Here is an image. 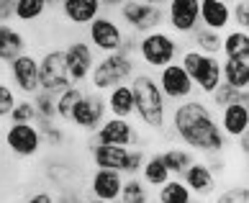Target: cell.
Wrapping results in <instances>:
<instances>
[{"instance_id":"obj_31","label":"cell","mask_w":249,"mask_h":203,"mask_svg":"<svg viewBox=\"0 0 249 203\" xmlns=\"http://www.w3.org/2000/svg\"><path fill=\"white\" fill-rule=\"evenodd\" d=\"M208 100H211V108H216V111L229 106V103H236V100L249 103V90H239V88H234V85H229V82L221 80L218 88L208 95Z\"/></svg>"},{"instance_id":"obj_23","label":"cell","mask_w":249,"mask_h":203,"mask_svg":"<svg viewBox=\"0 0 249 203\" xmlns=\"http://www.w3.org/2000/svg\"><path fill=\"white\" fill-rule=\"evenodd\" d=\"M106 108L108 116L116 118H134V90L128 82L113 85L110 90H106Z\"/></svg>"},{"instance_id":"obj_32","label":"cell","mask_w":249,"mask_h":203,"mask_svg":"<svg viewBox=\"0 0 249 203\" xmlns=\"http://www.w3.org/2000/svg\"><path fill=\"white\" fill-rule=\"evenodd\" d=\"M34 124L39 126V131H41L44 147H49V149H59V147H64V142H67V131H64L62 124H57V118H36Z\"/></svg>"},{"instance_id":"obj_33","label":"cell","mask_w":249,"mask_h":203,"mask_svg":"<svg viewBox=\"0 0 249 203\" xmlns=\"http://www.w3.org/2000/svg\"><path fill=\"white\" fill-rule=\"evenodd\" d=\"M118 201H124V203H149L152 201L149 185H146L139 175H126L124 188H121V198Z\"/></svg>"},{"instance_id":"obj_41","label":"cell","mask_w":249,"mask_h":203,"mask_svg":"<svg viewBox=\"0 0 249 203\" xmlns=\"http://www.w3.org/2000/svg\"><path fill=\"white\" fill-rule=\"evenodd\" d=\"M13 5H16V0H0V23L13 21Z\"/></svg>"},{"instance_id":"obj_43","label":"cell","mask_w":249,"mask_h":203,"mask_svg":"<svg viewBox=\"0 0 249 203\" xmlns=\"http://www.w3.org/2000/svg\"><path fill=\"white\" fill-rule=\"evenodd\" d=\"M121 3H126V0H100V5H103V11H116Z\"/></svg>"},{"instance_id":"obj_36","label":"cell","mask_w":249,"mask_h":203,"mask_svg":"<svg viewBox=\"0 0 249 203\" xmlns=\"http://www.w3.org/2000/svg\"><path fill=\"white\" fill-rule=\"evenodd\" d=\"M8 121L11 124H31V121H36V108L31 103V98L16 100V106L11 108V113H8Z\"/></svg>"},{"instance_id":"obj_9","label":"cell","mask_w":249,"mask_h":203,"mask_svg":"<svg viewBox=\"0 0 249 203\" xmlns=\"http://www.w3.org/2000/svg\"><path fill=\"white\" fill-rule=\"evenodd\" d=\"M3 147L11 152L16 160H34L44 149L41 131L34 121L31 124H8L3 131Z\"/></svg>"},{"instance_id":"obj_18","label":"cell","mask_w":249,"mask_h":203,"mask_svg":"<svg viewBox=\"0 0 249 203\" xmlns=\"http://www.w3.org/2000/svg\"><path fill=\"white\" fill-rule=\"evenodd\" d=\"M216 116H218V126L226 139H236V136L249 131V103H242V100L229 103L224 108H218Z\"/></svg>"},{"instance_id":"obj_22","label":"cell","mask_w":249,"mask_h":203,"mask_svg":"<svg viewBox=\"0 0 249 203\" xmlns=\"http://www.w3.org/2000/svg\"><path fill=\"white\" fill-rule=\"evenodd\" d=\"M23 52H29V36L13 23H0V64L13 62Z\"/></svg>"},{"instance_id":"obj_45","label":"cell","mask_w":249,"mask_h":203,"mask_svg":"<svg viewBox=\"0 0 249 203\" xmlns=\"http://www.w3.org/2000/svg\"><path fill=\"white\" fill-rule=\"evenodd\" d=\"M47 3H49V8H59L62 0H47Z\"/></svg>"},{"instance_id":"obj_15","label":"cell","mask_w":249,"mask_h":203,"mask_svg":"<svg viewBox=\"0 0 249 203\" xmlns=\"http://www.w3.org/2000/svg\"><path fill=\"white\" fill-rule=\"evenodd\" d=\"M8 77H11L16 93L31 98L36 90H41V85H39V57L31 52L18 54L13 62H8Z\"/></svg>"},{"instance_id":"obj_2","label":"cell","mask_w":249,"mask_h":203,"mask_svg":"<svg viewBox=\"0 0 249 203\" xmlns=\"http://www.w3.org/2000/svg\"><path fill=\"white\" fill-rule=\"evenodd\" d=\"M134 90V118L142 124L146 131H164L167 129V116H170V103L162 95L157 85L154 72L149 70H136L134 77L128 80Z\"/></svg>"},{"instance_id":"obj_34","label":"cell","mask_w":249,"mask_h":203,"mask_svg":"<svg viewBox=\"0 0 249 203\" xmlns=\"http://www.w3.org/2000/svg\"><path fill=\"white\" fill-rule=\"evenodd\" d=\"M82 85H67L62 90V93H57V121H62V124H67L70 121V113H72V108H75V103H77V98L82 95Z\"/></svg>"},{"instance_id":"obj_30","label":"cell","mask_w":249,"mask_h":203,"mask_svg":"<svg viewBox=\"0 0 249 203\" xmlns=\"http://www.w3.org/2000/svg\"><path fill=\"white\" fill-rule=\"evenodd\" d=\"M162 160H164V165H167L170 175L180 178L182 170H185L193 160H198V157H196L193 149H188V147H167V149L162 152Z\"/></svg>"},{"instance_id":"obj_16","label":"cell","mask_w":249,"mask_h":203,"mask_svg":"<svg viewBox=\"0 0 249 203\" xmlns=\"http://www.w3.org/2000/svg\"><path fill=\"white\" fill-rule=\"evenodd\" d=\"M180 180L190 188L196 201H211V196H213L216 188H218V175L211 170L208 162H200V160H193L188 167L182 170Z\"/></svg>"},{"instance_id":"obj_4","label":"cell","mask_w":249,"mask_h":203,"mask_svg":"<svg viewBox=\"0 0 249 203\" xmlns=\"http://www.w3.org/2000/svg\"><path fill=\"white\" fill-rule=\"evenodd\" d=\"M139 70V62H136L134 54L126 52H110V54H100V59H95L93 70H90V88L98 90V93H106L113 85H121L134 77V72Z\"/></svg>"},{"instance_id":"obj_1","label":"cell","mask_w":249,"mask_h":203,"mask_svg":"<svg viewBox=\"0 0 249 203\" xmlns=\"http://www.w3.org/2000/svg\"><path fill=\"white\" fill-rule=\"evenodd\" d=\"M167 126L175 134V139H180L196 154L221 157L229 149V139L218 126L216 108H211V103L196 95L175 103V108L167 116Z\"/></svg>"},{"instance_id":"obj_5","label":"cell","mask_w":249,"mask_h":203,"mask_svg":"<svg viewBox=\"0 0 249 203\" xmlns=\"http://www.w3.org/2000/svg\"><path fill=\"white\" fill-rule=\"evenodd\" d=\"M178 62L185 67V72L190 75L196 93H200L203 98H208L221 82V57L218 54H206L198 49H182Z\"/></svg>"},{"instance_id":"obj_19","label":"cell","mask_w":249,"mask_h":203,"mask_svg":"<svg viewBox=\"0 0 249 203\" xmlns=\"http://www.w3.org/2000/svg\"><path fill=\"white\" fill-rule=\"evenodd\" d=\"M59 13L70 26L85 29L93 18H98L100 13H103V5H100V0H62Z\"/></svg>"},{"instance_id":"obj_10","label":"cell","mask_w":249,"mask_h":203,"mask_svg":"<svg viewBox=\"0 0 249 203\" xmlns=\"http://www.w3.org/2000/svg\"><path fill=\"white\" fill-rule=\"evenodd\" d=\"M200 26V0H167L164 3V29L170 34L188 36Z\"/></svg>"},{"instance_id":"obj_35","label":"cell","mask_w":249,"mask_h":203,"mask_svg":"<svg viewBox=\"0 0 249 203\" xmlns=\"http://www.w3.org/2000/svg\"><path fill=\"white\" fill-rule=\"evenodd\" d=\"M31 103L36 108V118H57V95L47 93V90H36L31 95Z\"/></svg>"},{"instance_id":"obj_24","label":"cell","mask_w":249,"mask_h":203,"mask_svg":"<svg viewBox=\"0 0 249 203\" xmlns=\"http://www.w3.org/2000/svg\"><path fill=\"white\" fill-rule=\"evenodd\" d=\"M221 80L239 90H249V57H221Z\"/></svg>"},{"instance_id":"obj_13","label":"cell","mask_w":249,"mask_h":203,"mask_svg":"<svg viewBox=\"0 0 249 203\" xmlns=\"http://www.w3.org/2000/svg\"><path fill=\"white\" fill-rule=\"evenodd\" d=\"M93 142L116 144V147H139L142 144V129L134 124V118L106 116V121L93 131Z\"/></svg>"},{"instance_id":"obj_6","label":"cell","mask_w":249,"mask_h":203,"mask_svg":"<svg viewBox=\"0 0 249 203\" xmlns=\"http://www.w3.org/2000/svg\"><path fill=\"white\" fill-rule=\"evenodd\" d=\"M116 13H118V23L128 34H136V36L164 26V8L149 5L144 0H126V3L116 8Z\"/></svg>"},{"instance_id":"obj_26","label":"cell","mask_w":249,"mask_h":203,"mask_svg":"<svg viewBox=\"0 0 249 203\" xmlns=\"http://www.w3.org/2000/svg\"><path fill=\"white\" fill-rule=\"evenodd\" d=\"M154 190L157 193L152 196V201H160V203H190V201H196L193 193H190V188L180 178H175V175L167 183H162L160 188H154Z\"/></svg>"},{"instance_id":"obj_11","label":"cell","mask_w":249,"mask_h":203,"mask_svg":"<svg viewBox=\"0 0 249 203\" xmlns=\"http://www.w3.org/2000/svg\"><path fill=\"white\" fill-rule=\"evenodd\" d=\"M39 85H41V90H47L52 95H57L67 85H72L67 64H64L62 47H52L39 57Z\"/></svg>"},{"instance_id":"obj_38","label":"cell","mask_w":249,"mask_h":203,"mask_svg":"<svg viewBox=\"0 0 249 203\" xmlns=\"http://www.w3.org/2000/svg\"><path fill=\"white\" fill-rule=\"evenodd\" d=\"M211 201H218V203H247L249 201V190L244 185H231L221 193H213Z\"/></svg>"},{"instance_id":"obj_37","label":"cell","mask_w":249,"mask_h":203,"mask_svg":"<svg viewBox=\"0 0 249 203\" xmlns=\"http://www.w3.org/2000/svg\"><path fill=\"white\" fill-rule=\"evenodd\" d=\"M16 100H18L16 88L11 85V82L0 80V121H3V118H8V113H11V108L16 106Z\"/></svg>"},{"instance_id":"obj_28","label":"cell","mask_w":249,"mask_h":203,"mask_svg":"<svg viewBox=\"0 0 249 203\" xmlns=\"http://www.w3.org/2000/svg\"><path fill=\"white\" fill-rule=\"evenodd\" d=\"M221 57H249V31L226 29L221 39Z\"/></svg>"},{"instance_id":"obj_44","label":"cell","mask_w":249,"mask_h":203,"mask_svg":"<svg viewBox=\"0 0 249 203\" xmlns=\"http://www.w3.org/2000/svg\"><path fill=\"white\" fill-rule=\"evenodd\" d=\"M144 3H149V5H160V8H164V3H167V0H144Z\"/></svg>"},{"instance_id":"obj_20","label":"cell","mask_w":249,"mask_h":203,"mask_svg":"<svg viewBox=\"0 0 249 203\" xmlns=\"http://www.w3.org/2000/svg\"><path fill=\"white\" fill-rule=\"evenodd\" d=\"M88 149H90V157H93L95 167H108V170H118V172L126 175V167H128V147L93 142Z\"/></svg>"},{"instance_id":"obj_12","label":"cell","mask_w":249,"mask_h":203,"mask_svg":"<svg viewBox=\"0 0 249 203\" xmlns=\"http://www.w3.org/2000/svg\"><path fill=\"white\" fill-rule=\"evenodd\" d=\"M157 85H160L162 95L167 98V103H180L196 95V85H193L190 75L185 72L180 62H170L162 70H157Z\"/></svg>"},{"instance_id":"obj_14","label":"cell","mask_w":249,"mask_h":203,"mask_svg":"<svg viewBox=\"0 0 249 203\" xmlns=\"http://www.w3.org/2000/svg\"><path fill=\"white\" fill-rule=\"evenodd\" d=\"M64 54V64H67V72H70V80L72 85H85L88 77H90V70L95 64V49L88 44V39H72L70 44L62 47Z\"/></svg>"},{"instance_id":"obj_25","label":"cell","mask_w":249,"mask_h":203,"mask_svg":"<svg viewBox=\"0 0 249 203\" xmlns=\"http://www.w3.org/2000/svg\"><path fill=\"white\" fill-rule=\"evenodd\" d=\"M139 178H142L149 188H160L162 183H167V180L172 178L170 170H167V165H164V160H162V152H152V154L144 157V165H142V170H139Z\"/></svg>"},{"instance_id":"obj_7","label":"cell","mask_w":249,"mask_h":203,"mask_svg":"<svg viewBox=\"0 0 249 203\" xmlns=\"http://www.w3.org/2000/svg\"><path fill=\"white\" fill-rule=\"evenodd\" d=\"M108 108H106V93H98V90H82V95L77 98L75 108L70 113V126L77 129V131H88L93 134L95 129L106 121Z\"/></svg>"},{"instance_id":"obj_3","label":"cell","mask_w":249,"mask_h":203,"mask_svg":"<svg viewBox=\"0 0 249 203\" xmlns=\"http://www.w3.org/2000/svg\"><path fill=\"white\" fill-rule=\"evenodd\" d=\"M182 52V44L175 34H170L164 26L154 31H146L136 39V62L144 64L149 72L162 70L164 64L170 62H178Z\"/></svg>"},{"instance_id":"obj_42","label":"cell","mask_w":249,"mask_h":203,"mask_svg":"<svg viewBox=\"0 0 249 203\" xmlns=\"http://www.w3.org/2000/svg\"><path fill=\"white\" fill-rule=\"evenodd\" d=\"M29 201L31 203H57V196H54V193H47V190H39V193H31Z\"/></svg>"},{"instance_id":"obj_27","label":"cell","mask_w":249,"mask_h":203,"mask_svg":"<svg viewBox=\"0 0 249 203\" xmlns=\"http://www.w3.org/2000/svg\"><path fill=\"white\" fill-rule=\"evenodd\" d=\"M49 11L47 0H16L13 5V21H18L21 26H31L36 21H41Z\"/></svg>"},{"instance_id":"obj_40","label":"cell","mask_w":249,"mask_h":203,"mask_svg":"<svg viewBox=\"0 0 249 203\" xmlns=\"http://www.w3.org/2000/svg\"><path fill=\"white\" fill-rule=\"evenodd\" d=\"M144 147H128V167L126 175H139L142 165H144Z\"/></svg>"},{"instance_id":"obj_29","label":"cell","mask_w":249,"mask_h":203,"mask_svg":"<svg viewBox=\"0 0 249 203\" xmlns=\"http://www.w3.org/2000/svg\"><path fill=\"white\" fill-rule=\"evenodd\" d=\"M188 39H190L193 49L206 52V54H218V57H221V39H224V34L211 31V29H206V26H198Z\"/></svg>"},{"instance_id":"obj_8","label":"cell","mask_w":249,"mask_h":203,"mask_svg":"<svg viewBox=\"0 0 249 203\" xmlns=\"http://www.w3.org/2000/svg\"><path fill=\"white\" fill-rule=\"evenodd\" d=\"M85 29H88L85 39L98 54L118 52L121 44H124V36H126V29L118 23V18H113L108 11H103L98 18H93Z\"/></svg>"},{"instance_id":"obj_46","label":"cell","mask_w":249,"mask_h":203,"mask_svg":"<svg viewBox=\"0 0 249 203\" xmlns=\"http://www.w3.org/2000/svg\"><path fill=\"white\" fill-rule=\"evenodd\" d=\"M224 3H226V5H231V3H236V0H224Z\"/></svg>"},{"instance_id":"obj_21","label":"cell","mask_w":249,"mask_h":203,"mask_svg":"<svg viewBox=\"0 0 249 203\" xmlns=\"http://www.w3.org/2000/svg\"><path fill=\"white\" fill-rule=\"evenodd\" d=\"M200 26L218 34L231 29V5L224 0H200Z\"/></svg>"},{"instance_id":"obj_17","label":"cell","mask_w":249,"mask_h":203,"mask_svg":"<svg viewBox=\"0 0 249 203\" xmlns=\"http://www.w3.org/2000/svg\"><path fill=\"white\" fill-rule=\"evenodd\" d=\"M126 175L118 170H108V167H95L90 172L88 180V190L93 201H103V203H113L121 198V188H124Z\"/></svg>"},{"instance_id":"obj_39","label":"cell","mask_w":249,"mask_h":203,"mask_svg":"<svg viewBox=\"0 0 249 203\" xmlns=\"http://www.w3.org/2000/svg\"><path fill=\"white\" fill-rule=\"evenodd\" d=\"M231 26L234 29H242V31H249V0L231 3Z\"/></svg>"}]
</instances>
